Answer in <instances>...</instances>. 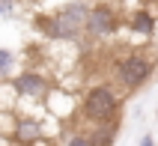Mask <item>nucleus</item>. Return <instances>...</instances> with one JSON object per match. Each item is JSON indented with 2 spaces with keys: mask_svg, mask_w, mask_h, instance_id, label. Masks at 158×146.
<instances>
[{
  "mask_svg": "<svg viewBox=\"0 0 158 146\" xmlns=\"http://www.w3.org/2000/svg\"><path fill=\"white\" fill-rule=\"evenodd\" d=\"M87 18H89V3L69 0V3H63V6L39 15L33 24L39 27V33H45L54 42H75L87 30Z\"/></svg>",
  "mask_w": 158,
  "mask_h": 146,
  "instance_id": "nucleus-1",
  "label": "nucleus"
},
{
  "mask_svg": "<svg viewBox=\"0 0 158 146\" xmlns=\"http://www.w3.org/2000/svg\"><path fill=\"white\" fill-rule=\"evenodd\" d=\"M78 113L81 119H87L89 125H105V122H119L123 113V90L114 81L105 84H93L87 93L78 98Z\"/></svg>",
  "mask_w": 158,
  "mask_h": 146,
  "instance_id": "nucleus-2",
  "label": "nucleus"
},
{
  "mask_svg": "<svg viewBox=\"0 0 158 146\" xmlns=\"http://www.w3.org/2000/svg\"><path fill=\"white\" fill-rule=\"evenodd\" d=\"M110 75H114L110 81H114L123 93H140L143 86L158 75V60H152L149 54L140 51V48H131V51H125L123 57H116Z\"/></svg>",
  "mask_w": 158,
  "mask_h": 146,
  "instance_id": "nucleus-3",
  "label": "nucleus"
},
{
  "mask_svg": "<svg viewBox=\"0 0 158 146\" xmlns=\"http://www.w3.org/2000/svg\"><path fill=\"white\" fill-rule=\"evenodd\" d=\"M116 30H119L116 9L110 6V3H93V6H89V18H87L84 36H87V39H96V42H107V39L116 36Z\"/></svg>",
  "mask_w": 158,
  "mask_h": 146,
  "instance_id": "nucleus-4",
  "label": "nucleus"
},
{
  "mask_svg": "<svg viewBox=\"0 0 158 146\" xmlns=\"http://www.w3.org/2000/svg\"><path fill=\"white\" fill-rule=\"evenodd\" d=\"M9 86L18 98H30V102H48V95H51L48 77L39 75V72H18L9 81Z\"/></svg>",
  "mask_w": 158,
  "mask_h": 146,
  "instance_id": "nucleus-5",
  "label": "nucleus"
},
{
  "mask_svg": "<svg viewBox=\"0 0 158 146\" xmlns=\"http://www.w3.org/2000/svg\"><path fill=\"white\" fill-rule=\"evenodd\" d=\"M42 137H45V128L36 116H18V119H12V140L18 146H36Z\"/></svg>",
  "mask_w": 158,
  "mask_h": 146,
  "instance_id": "nucleus-6",
  "label": "nucleus"
},
{
  "mask_svg": "<svg viewBox=\"0 0 158 146\" xmlns=\"http://www.w3.org/2000/svg\"><path fill=\"white\" fill-rule=\"evenodd\" d=\"M155 27H158V18L149 6H137L131 9V15H128V30L134 36H155Z\"/></svg>",
  "mask_w": 158,
  "mask_h": 146,
  "instance_id": "nucleus-7",
  "label": "nucleus"
},
{
  "mask_svg": "<svg viewBox=\"0 0 158 146\" xmlns=\"http://www.w3.org/2000/svg\"><path fill=\"white\" fill-rule=\"evenodd\" d=\"M18 75V54L9 48H0V84H6Z\"/></svg>",
  "mask_w": 158,
  "mask_h": 146,
  "instance_id": "nucleus-8",
  "label": "nucleus"
},
{
  "mask_svg": "<svg viewBox=\"0 0 158 146\" xmlns=\"http://www.w3.org/2000/svg\"><path fill=\"white\" fill-rule=\"evenodd\" d=\"M93 137H96L98 146H114L116 134H119V122H105V125H93Z\"/></svg>",
  "mask_w": 158,
  "mask_h": 146,
  "instance_id": "nucleus-9",
  "label": "nucleus"
},
{
  "mask_svg": "<svg viewBox=\"0 0 158 146\" xmlns=\"http://www.w3.org/2000/svg\"><path fill=\"white\" fill-rule=\"evenodd\" d=\"M60 146H98L96 143V137H93V131H84V128H75V131H69V134H63V140H60Z\"/></svg>",
  "mask_w": 158,
  "mask_h": 146,
  "instance_id": "nucleus-10",
  "label": "nucleus"
},
{
  "mask_svg": "<svg viewBox=\"0 0 158 146\" xmlns=\"http://www.w3.org/2000/svg\"><path fill=\"white\" fill-rule=\"evenodd\" d=\"M18 15V0H0V18H15Z\"/></svg>",
  "mask_w": 158,
  "mask_h": 146,
  "instance_id": "nucleus-11",
  "label": "nucleus"
},
{
  "mask_svg": "<svg viewBox=\"0 0 158 146\" xmlns=\"http://www.w3.org/2000/svg\"><path fill=\"white\" fill-rule=\"evenodd\" d=\"M137 146H158V143H155V137H152V134H143Z\"/></svg>",
  "mask_w": 158,
  "mask_h": 146,
  "instance_id": "nucleus-12",
  "label": "nucleus"
},
{
  "mask_svg": "<svg viewBox=\"0 0 158 146\" xmlns=\"http://www.w3.org/2000/svg\"><path fill=\"white\" fill-rule=\"evenodd\" d=\"M155 60H158V39H155Z\"/></svg>",
  "mask_w": 158,
  "mask_h": 146,
  "instance_id": "nucleus-13",
  "label": "nucleus"
},
{
  "mask_svg": "<svg viewBox=\"0 0 158 146\" xmlns=\"http://www.w3.org/2000/svg\"><path fill=\"white\" fill-rule=\"evenodd\" d=\"M6 84H9V81H6Z\"/></svg>",
  "mask_w": 158,
  "mask_h": 146,
  "instance_id": "nucleus-14",
  "label": "nucleus"
}]
</instances>
